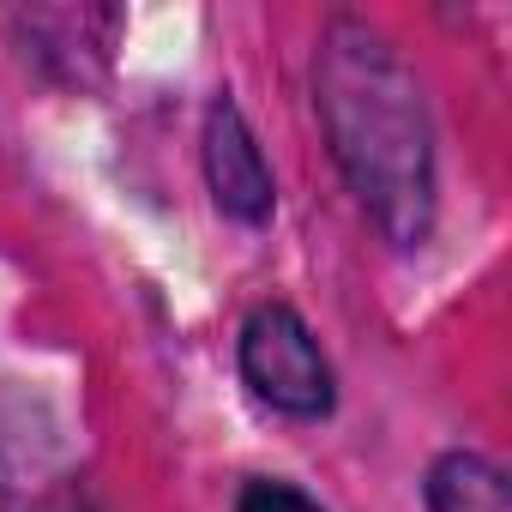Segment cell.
Returning <instances> with one entry per match:
<instances>
[{"label": "cell", "mask_w": 512, "mask_h": 512, "mask_svg": "<svg viewBox=\"0 0 512 512\" xmlns=\"http://www.w3.org/2000/svg\"><path fill=\"white\" fill-rule=\"evenodd\" d=\"M320 109L338 145V163L350 169L362 205L380 217L392 241H416L428 229L434 175H428V127L416 79L386 55L368 31H332L320 55Z\"/></svg>", "instance_id": "1"}, {"label": "cell", "mask_w": 512, "mask_h": 512, "mask_svg": "<svg viewBox=\"0 0 512 512\" xmlns=\"http://www.w3.org/2000/svg\"><path fill=\"white\" fill-rule=\"evenodd\" d=\"M241 374L272 410L284 416H326L332 410V368L314 344V332L284 308H260L241 332Z\"/></svg>", "instance_id": "2"}, {"label": "cell", "mask_w": 512, "mask_h": 512, "mask_svg": "<svg viewBox=\"0 0 512 512\" xmlns=\"http://www.w3.org/2000/svg\"><path fill=\"white\" fill-rule=\"evenodd\" d=\"M205 175L229 217H241V223L272 217V169H266L260 145H253L247 121L235 115V103H217L205 121Z\"/></svg>", "instance_id": "3"}, {"label": "cell", "mask_w": 512, "mask_h": 512, "mask_svg": "<svg viewBox=\"0 0 512 512\" xmlns=\"http://www.w3.org/2000/svg\"><path fill=\"white\" fill-rule=\"evenodd\" d=\"M428 500H434V512H512L500 470L482 464V458H464V452L434 464Z\"/></svg>", "instance_id": "4"}, {"label": "cell", "mask_w": 512, "mask_h": 512, "mask_svg": "<svg viewBox=\"0 0 512 512\" xmlns=\"http://www.w3.org/2000/svg\"><path fill=\"white\" fill-rule=\"evenodd\" d=\"M241 512H320L302 488L290 482H247L241 488Z\"/></svg>", "instance_id": "5"}]
</instances>
